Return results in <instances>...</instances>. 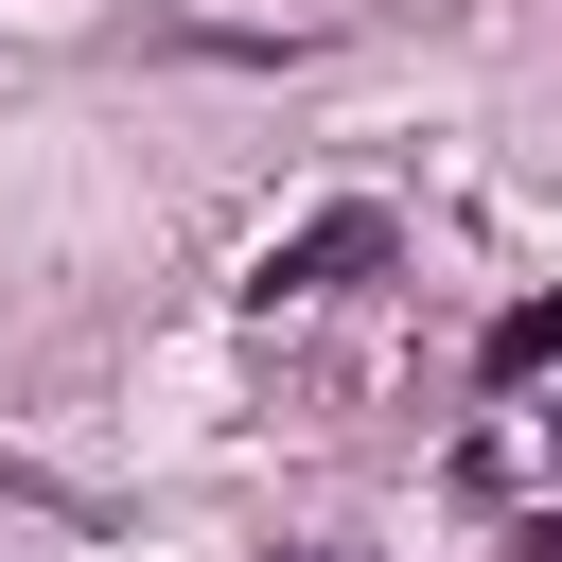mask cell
I'll list each match as a JSON object with an SVG mask.
<instances>
[{"label": "cell", "instance_id": "obj_1", "mask_svg": "<svg viewBox=\"0 0 562 562\" xmlns=\"http://www.w3.org/2000/svg\"><path fill=\"white\" fill-rule=\"evenodd\" d=\"M369 263H386V211H369V193H334V211H299V228L246 263V299H334V281H369Z\"/></svg>", "mask_w": 562, "mask_h": 562}, {"label": "cell", "instance_id": "obj_2", "mask_svg": "<svg viewBox=\"0 0 562 562\" xmlns=\"http://www.w3.org/2000/svg\"><path fill=\"white\" fill-rule=\"evenodd\" d=\"M527 369H562V299H509L492 316V386H527Z\"/></svg>", "mask_w": 562, "mask_h": 562}, {"label": "cell", "instance_id": "obj_3", "mask_svg": "<svg viewBox=\"0 0 562 562\" xmlns=\"http://www.w3.org/2000/svg\"><path fill=\"white\" fill-rule=\"evenodd\" d=\"M316 562H334V544H316Z\"/></svg>", "mask_w": 562, "mask_h": 562}]
</instances>
